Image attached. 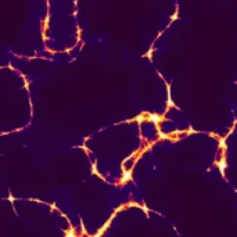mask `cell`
Wrapping results in <instances>:
<instances>
[{"mask_svg": "<svg viewBox=\"0 0 237 237\" xmlns=\"http://www.w3.org/2000/svg\"><path fill=\"white\" fill-rule=\"evenodd\" d=\"M67 237H76V236H75V234L71 231V233H68V236H67Z\"/></svg>", "mask_w": 237, "mask_h": 237, "instance_id": "2", "label": "cell"}, {"mask_svg": "<svg viewBox=\"0 0 237 237\" xmlns=\"http://www.w3.org/2000/svg\"><path fill=\"white\" fill-rule=\"evenodd\" d=\"M150 119H151L153 122H158V121H159L158 115H155V114H151V115H150Z\"/></svg>", "mask_w": 237, "mask_h": 237, "instance_id": "1", "label": "cell"}, {"mask_svg": "<svg viewBox=\"0 0 237 237\" xmlns=\"http://www.w3.org/2000/svg\"><path fill=\"white\" fill-rule=\"evenodd\" d=\"M94 237H99V234H96V236H94Z\"/></svg>", "mask_w": 237, "mask_h": 237, "instance_id": "3", "label": "cell"}]
</instances>
